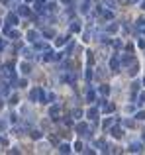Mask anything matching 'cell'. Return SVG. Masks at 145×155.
Masks as SVG:
<instances>
[{
  "label": "cell",
  "instance_id": "cell-1",
  "mask_svg": "<svg viewBox=\"0 0 145 155\" xmlns=\"http://www.w3.org/2000/svg\"><path fill=\"white\" fill-rule=\"evenodd\" d=\"M110 69L114 71V73H116V71L120 69V59H118V57H114V59H110Z\"/></svg>",
  "mask_w": 145,
  "mask_h": 155
},
{
  "label": "cell",
  "instance_id": "cell-2",
  "mask_svg": "<svg viewBox=\"0 0 145 155\" xmlns=\"http://www.w3.org/2000/svg\"><path fill=\"white\" fill-rule=\"evenodd\" d=\"M137 71H139V65H137V63H132V69H129V71H127V73H129V75H132V77H135V75H137Z\"/></svg>",
  "mask_w": 145,
  "mask_h": 155
},
{
  "label": "cell",
  "instance_id": "cell-3",
  "mask_svg": "<svg viewBox=\"0 0 145 155\" xmlns=\"http://www.w3.org/2000/svg\"><path fill=\"white\" fill-rule=\"evenodd\" d=\"M59 110H61V108H59V106H53V108H51V110H49V116H51V118H53V120H57V116H59Z\"/></svg>",
  "mask_w": 145,
  "mask_h": 155
},
{
  "label": "cell",
  "instance_id": "cell-4",
  "mask_svg": "<svg viewBox=\"0 0 145 155\" xmlns=\"http://www.w3.org/2000/svg\"><path fill=\"white\" fill-rule=\"evenodd\" d=\"M6 24H8V26H16V24H18V18H16L14 14H10L8 20H6Z\"/></svg>",
  "mask_w": 145,
  "mask_h": 155
},
{
  "label": "cell",
  "instance_id": "cell-5",
  "mask_svg": "<svg viewBox=\"0 0 145 155\" xmlns=\"http://www.w3.org/2000/svg\"><path fill=\"white\" fill-rule=\"evenodd\" d=\"M129 151H132V153H139V151H141V145L139 143H132L129 145Z\"/></svg>",
  "mask_w": 145,
  "mask_h": 155
},
{
  "label": "cell",
  "instance_id": "cell-6",
  "mask_svg": "<svg viewBox=\"0 0 145 155\" xmlns=\"http://www.w3.org/2000/svg\"><path fill=\"white\" fill-rule=\"evenodd\" d=\"M122 63H123V65H129V63H134V57H132V55H123V57H122Z\"/></svg>",
  "mask_w": 145,
  "mask_h": 155
},
{
  "label": "cell",
  "instance_id": "cell-7",
  "mask_svg": "<svg viewBox=\"0 0 145 155\" xmlns=\"http://www.w3.org/2000/svg\"><path fill=\"white\" fill-rule=\"evenodd\" d=\"M59 151H61V153H69V151H71V145H69V143L59 145Z\"/></svg>",
  "mask_w": 145,
  "mask_h": 155
},
{
  "label": "cell",
  "instance_id": "cell-8",
  "mask_svg": "<svg viewBox=\"0 0 145 155\" xmlns=\"http://www.w3.org/2000/svg\"><path fill=\"white\" fill-rule=\"evenodd\" d=\"M18 14H22V16H28V14H30V8H28V6H20V8H18Z\"/></svg>",
  "mask_w": 145,
  "mask_h": 155
},
{
  "label": "cell",
  "instance_id": "cell-9",
  "mask_svg": "<svg viewBox=\"0 0 145 155\" xmlns=\"http://www.w3.org/2000/svg\"><path fill=\"white\" fill-rule=\"evenodd\" d=\"M112 135L120 139V137H122V135H123V132H122V130H120V128H116V130H112Z\"/></svg>",
  "mask_w": 145,
  "mask_h": 155
},
{
  "label": "cell",
  "instance_id": "cell-10",
  "mask_svg": "<svg viewBox=\"0 0 145 155\" xmlns=\"http://www.w3.org/2000/svg\"><path fill=\"white\" fill-rule=\"evenodd\" d=\"M28 37H30V41H35V39H37V32H34V30L28 32Z\"/></svg>",
  "mask_w": 145,
  "mask_h": 155
},
{
  "label": "cell",
  "instance_id": "cell-11",
  "mask_svg": "<svg viewBox=\"0 0 145 155\" xmlns=\"http://www.w3.org/2000/svg\"><path fill=\"white\" fill-rule=\"evenodd\" d=\"M96 114H98V110H96V108H90V110L86 112V116H88V118H94Z\"/></svg>",
  "mask_w": 145,
  "mask_h": 155
},
{
  "label": "cell",
  "instance_id": "cell-12",
  "mask_svg": "<svg viewBox=\"0 0 145 155\" xmlns=\"http://www.w3.org/2000/svg\"><path fill=\"white\" fill-rule=\"evenodd\" d=\"M77 132H78V133L86 132V124H78V126H77Z\"/></svg>",
  "mask_w": 145,
  "mask_h": 155
},
{
  "label": "cell",
  "instance_id": "cell-13",
  "mask_svg": "<svg viewBox=\"0 0 145 155\" xmlns=\"http://www.w3.org/2000/svg\"><path fill=\"white\" fill-rule=\"evenodd\" d=\"M71 30H73V32H80V26H78V22H73V24H71Z\"/></svg>",
  "mask_w": 145,
  "mask_h": 155
},
{
  "label": "cell",
  "instance_id": "cell-14",
  "mask_svg": "<svg viewBox=\"0 0 145 155\" xmlns=\"http://www.w3.org/2000/svg\"><path fill=\"white\" fill-rule=\"evenodd\" d=\"M20 69H22V73H26V75L30 73V65H28V63H22V67H20Z\"/></svg>",
  "mask_w": 145,
  "mask_h": 155
},
{
  "label": "cell",
  "instance_id": "cell-15",
  "mask_svg": "<svg viewBox=\"0 0 145 155\" xmlns=\"http://www.w3.org/2000/svg\"><path fill=\"white\" fill-rule=\"evenodd\" d=\"M108 32H110V33L118 32V26H116V24H112V26H108Z\"/></svg>",
  "mask_w": 145,
  "mask_h": 155
},
{
  "label": "cell",
  "instance_id": "cell-16",
  "mask_svg": "<svg viewBox=\"0 0 145 155\" xmlns=\"http://www.w3.org/2000/svg\"><path fill=\"white\" fill-rule=\"evenodd\" d=\"M102 94H104V96H108V94H110V89H108V87H106V85H104V87H102Z\"/></svg>",
  "mask_w": 145,
  "mask_h": 155
},
{
  "label": "cell",
  "instance_id": "cell-17",
  "mask_svg": "<svg viewBox=\"0 0 145 155\" xmlns=\"http://www.w3.org/2000/svg\"><path fill=\"white\" fill-rule=\"evenodd\" d=\"M75 149H77V151H80V153L84 151V147H82V143H80V141H78V143H75Z\"/></svg>",
  "mask_w": 145,
  "mask_h": 155
},
{
  "label": "cell",
  "instance_id": "cell-18",
  "mask_svg": "<svg viewBox=\"0 0 145 155\" xmlns=\"http://www.w3.org/2000/svg\"><path fill=\"white\" fill-rule=\"evenodd\" d=\"M24 57H28V59H32V51H30V49H24Z\"/></svg>",
  "mask_w": 145,
  "mask_h": 155
},
{
  "label": "cell",
  "instance_id": "cell-19",
  "mask_svg": "<svg viewBox=\"0 0 145 155\" xmlns=\"http://www.w3.org/2000/svg\"><path fill=\"white\" fill-rule=\"evenodd\" d=\"M43 35H45V37H53V30H45Z\"/></svg>",
  "mask_w": 145,
  "mask_h": 155
},
{
  "label": "cell",
  "instance_id": "cell-20",
  "mask_svg": "<svg viewBox=\"0 0 145 155\" xmlns=\"http://www.w3.org/2000/svg\"><path fill=\"white\" fill-rule=\"evenodd\" d=\"M35 49H47V45L39 41V43H35Z\"/></svg>",
  "mask_w": 145,
  "mask_h": 155
},
{
  "label": "cell",
  "instance_id": "cell-21",
  "mask_svg": "<svg viewBox=\"0 0 145 155\" xmlns=\"http://www.w3.org/2000/svg\"><path fill=\"white\" fill-rule=\"evenodd\" d=\"M114 110V106L112 104H104V112H112Z\"/></svg>",
  "mask_w": 145,
  "mask_h": 155
},
{
  "label": "cell",
  "instance_id": "cell-22",
  "mask_svg": "<svg viewBox=\"0 0 145 155\" xmlns=\"http://www.w3.org/2000/svg\"><path fill=\"white\" fill-rule=\"evenodd\" d=\"M112 124H114V118H110V120H106V122H104V128H110Z\"/></svg>",
  "mask_w": 145,
  "mask_h": 155
},
{
  "label": "cell",
  "instance_id": "cell-23",
  "mask_svg": "<svg viewBox=\"0 0 145 155\" xmlns=\"http://www.w3.org/2000/svg\"><path fill=\"white\" fill-rule=\"evenodd\" d=\"M137 104H145V92L139 94V102H137Z\"/></svg>",
  "mask_w": 145,
  "mask_h": 155
},
{
  "label": "cell",
  "instance_id": "cell-24",
  "mask_svg": "<svg viewBox=\"0 0 145 155\" xmlns=\"http://www.w3.org/2000/svg\"><path fill=\"white\" fill-rule=\"evenodd\" d=\"M32 137H34V139H39V137H41V133H39V132H32Z\"/></svg>",
  "mask_w": 145,
  "mask_h": 155
},
{
  "label": "cell",
  "instance_id": "cell-25",
  "mask_svg": "<svg viewBox=\"0 0 145 155\" xmlns=\"http://www.w3.org/2000/svg\"><path fill=\"white\" fill-rule=\"evenodd\" d=\"M65 39H69V37H59V39H57V45H63L65 43Z\"/></svg>",
  "mask_w": 145,
  "mask_h": 155
},
{
  "label": "cell",
  "instance_id": "cell-26",
  "mask_svg": "<svg viewBox=\"0 0 145 155\" xmlns=\"http://www.w3.org/2000/svg\"><path fill=\"white\" fill-rule=\"evenodd\" d=\"M104 18H106V20H112V12H110V10L104 12Z\"/></svg>",
  "mask_w": 145,
  "mask_h": 155
},
{
  "label": "cell",
  "instance_id": "cell-27",
  "mask_svg": "<svg viewBox=\"0 0 145 155\" xmlns=\"http://www.w3.org/2000/svg\"><path fill=\"white\" fill-rule=\"evenodd\" d=\"M135 118H137V120H145V114H143V112H139V114H137Z\"/></svg>",
  "mask_w": 145,
  "mask_h": 155
},
{
  "label": "cell",
  "instance_id": "cell-28",
  "mask_svg": "<svg viewBox=\"0 0 145 155\" xmlns=\"http://www.w3.org/2000/svg\"><path fill=\"white\" fill-rule=\"evenodd\" d=\"M139 47H141V49H145V39H141V41H139Z\"/></svg>",
  "mask_w": 145,
  "mask_h": 155
},
{
  "label": "cell",
  "instance_id": "cell-29",
  "mask_svg": "<svg viewBox=\"0 0 145 155\" xmlns=\"http://www.w3.org/2000/svg\"><path fill=\"white\" fill-rule=\"evenodd\" d=\"M141 8H143V10H145V2H143V4H141Z\"/></svg>",
  "mask_w": 145,
  "mask_h": 155
},
{
  "label": "cell",
  "instance_id": "cell-30",
  "mask_svg": "<svg viewBox=\"0 0 145 155\" xmlns=\"http://www.w3.org/2000/svg\"><path fill=\"white\" fill-rule=\"evenodd\" d=\"M63 2H65V4H67V2H71V0H63Z\"/></svg>",
  "mask_w": 145,
  "mask_h": 155
},
{
  "label": "cell",
  "instance_id": "cell-31",
  "mask_svg": "<svg viewBox=\"0 0 145 155\" xmlns=\"http://www.w3.org/2000/svg\"><path fill=\"white\" fill-rule=\"evenodd\" d=\"M143 141H145V133H143Z\"/></svg>",
  "mask_w": 145,
  "mask_h": 155
},
{
  "label": "cell",
  "instance_id": "cell-32",
  "mask_svg": "<svg viewBox=\"0 0 145 155\" xmlns=\"http://www.w3.org/2000/svg\"><path fill=\"white\" fill-rule=\"evenodd\" d=\"M143 85H145V79H143Z\"/></svg>",
  "mask_w": 145,
  "mask_h": 155
}]
</instances>
